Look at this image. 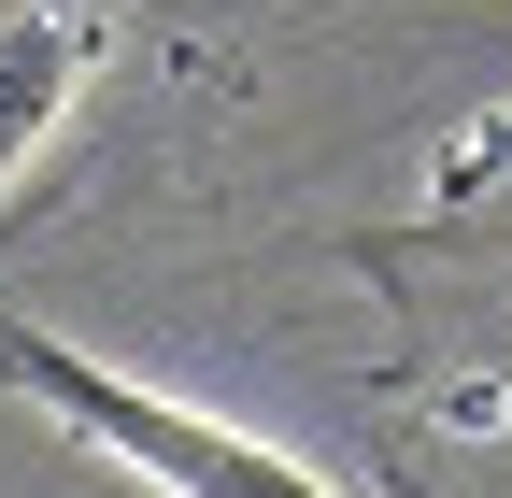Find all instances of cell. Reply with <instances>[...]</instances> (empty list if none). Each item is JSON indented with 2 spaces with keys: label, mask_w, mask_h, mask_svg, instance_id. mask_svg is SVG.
<instances>
[{
  "label": "cell",
  "mask_w": 512,
  "mask_h": 498,
  "mask_svg": "<svg viewBox=\"0 0 512 498\" xmlns=\"http://www.w3.org/2000/svg\"><path fill=\"white\" fill-rule=\"evenodd\" d=\"M0 385H15L57 442L114 456L128 484H157V498H356V484H328L313 456L256 442V427L171 399V385H128V370H100L86 342H57V328H29V314H0Z\"/></svg>",
  "instance_id": "6da1fadb"
},
{
  "label": "cell",
  "mask_w": 512,
  "mask_h": 498,
  "mask_svg": "<svg viewBox=\"0 0 512 498\" xmlns=\"http://www.w3.org/2000/svg\"><path fill=\"white\" fill-rule=\"evenodd\" d=\"M86 72H100V0H0V185L57 143Z\"/></svg>",
  "instance_id": "7a4b0ae2"
},
{
  "label": "cell",
  "mask_w": 512,
  "mask_h": 498,
  "mask_svg": "<svg viewBox=\"0 0 512 498\" xmlns=\"http://www.w3.org/2000/svg\"><path fill=\"white\" fill-rule=\"evenodd\" d=\"M427 242H512V114H484V129L441 143V171H427Z\"/></svg>",
  "instance_id": "3957f363"
},
{
  "label": "cell",
  "mask_w": 512,
  "mask_h": 498,
  "mask_svg": "<svg viewBox=\"0 0 512 498\" xmlns=\"http://www.w3.org/2000/svg\"><path fill=\"white\" fill-rule=\"evenodd\" d=\"M399 498H441V484H399Z\"/></svg>",
  "instance_id": "277c9868"
}]
</instances>
